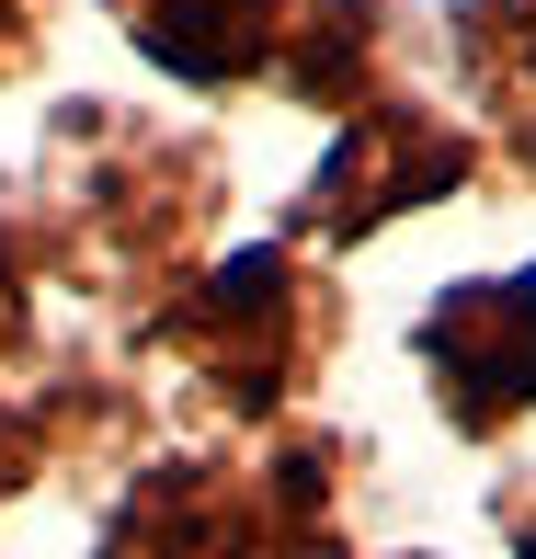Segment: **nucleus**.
Listing matches in <instances>:
<instances>
[{
    "mask_svg": "<svg viewBox=\"0 0 536 559\" xmlns=\"http://www.w3.org/2000/svg\"><path fill=\"white\" fill-rule=\"evenodd\" d=\"M126 23H138V46L160 69H183V81H240L251 58H263L274 35V0H115Z\"/></svg>",
    "mask_w": 536,
    "mask_h": 559,
    "instance_id": "f03ea898",
    "label": "nucleus"
},
{
    "mask_svg": "<svg viewBox=\"0 0 536 559\" xmlns=\"http://www.w3.org/2000/svg\"><path fill=\"white\" fill-rule=\"evenodd\" d=\"M422 354H433V389L468 435L514 423L536 400V274H502V286H456L445 309L422 320Z\"/></svg>",
    "mask_w": 536,
    "mask_h": 559,
    "instance_id": "f257e3e1",
    "label": "nucleus"
}]
</instances>
